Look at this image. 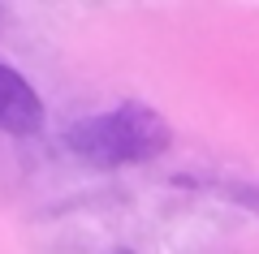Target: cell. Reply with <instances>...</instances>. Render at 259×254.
<instances>
[{
  "instance_id": "1",
  "label": "cell",
  "mask_w": 259,
  "mask_h": 254,
  "mask_svg": "<svg viewBox=\"0 0 259 254\" xmlns=\"http://www.w3.org/2000/svg\"><path fill=\"white\" fill-rule=\"evenodd\" d=\"M168 142H173L168 121L160 117L156 108L139 104V99H125L112 112L74 121V125L65 129V146L74 155H82L87 164H100V168L147 164V160H156V155H164Z\"/></svg>"
},
{
  "instance_id": "2",
  "label": "cell",
  "mask_w": 259,
  "mask_h": 254,
  "mask_svg": "<svg viewBox=\"0 0 259 254\" xmlns=\"http://www.w3.org/2000/svg\"><path fill=\"white\" fill-rule=\"evenodd\" d=\"M44 129V99L13 65L0 61V134L30 138Z\"/></svg>"
}]
</instances>
